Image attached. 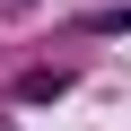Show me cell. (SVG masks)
<instances>
[{
  "label": "cell",
  "instance_id": "obj_1",
  "mask_svg": "<svg viewBox=\"0 0 131 131\" xmlns=\"http://www.w3.org/2000/svg\"><path fill=\"white\" fill-rule=\"evenodd\" d=\"M9 9H26V0H9Z\"/></svg>",
  "mask_w": 131,
  "mask_h": 131
}]
</instances>
